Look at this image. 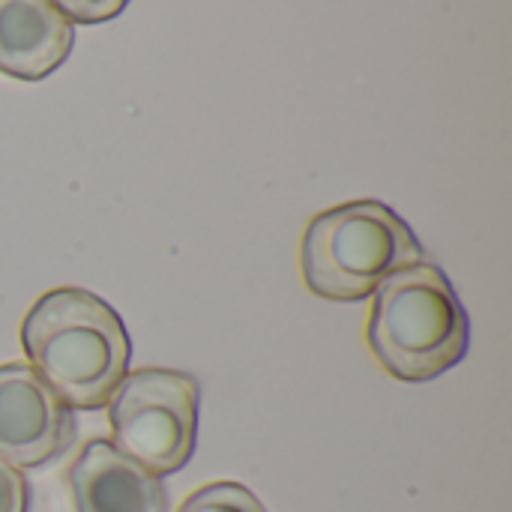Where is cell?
<instances>
[{"instance_id": "cell-1", "label": "cell", "mask_w": 512, "mask_h": 512, "mask_svg": "<svg viewBox=\"0 0 512 512\" xmlns=\"http://www.w3.org/2000/svg\"><path fill=\"white\" fill-rule=\"evenodd\" d=\"M27 366L72 408L99 411L129 372L123 318L99 294L75 285L45 291L21 321Z\"/></svg>"}, {"instance_id": "cell-2", "label": "cell", "mask_w": 512, "mask_h": 512, "mask_svg": "<svg viewBox=\"0 0 512 512\" xmlns=\"http://www.w3.org/2000/svg\"><path fill=\"white\" fill-rule=\"evenodd\" d=\"M366 342L387 375L426 384L465 360L471 321L444 270L423 258L375 288Z\"/></svg>"}, {"instance_id": "cell-3", "label": "cell", "mask_w": 512, "mask_h": 512, "mask_svg": "<svg viewBox=\"0 0 512 512\" xmlns=\"http://www.w3.org/2000/svg\"><path fill=\"white\" fill-rule=\"evenodd\" d=\"M417 261V234L381 201H348L318 213L300 246L306 288L333 303L366 300L387 276Z\"/></svg>"}, {"instance_id": "cell-4", "label": "cell", "mask_w": 512, "mask_h": 512, "mask_svg": "<svg viewBox=\"0 0 512 512\" xmlns=\"http://www.w3.org/2000/svg\"><path fill=\"white\" fill-rule=\"evenodd\" d=\"M111 444L156 477L189 465L198 444L201 384L177 369H135L108 399Z\"/></svg>"}, {"instance_id": "cell-5", "label": "cell", "mask_w": 512, "mask_h": 512, "mask_svg": "<svg viewBox=\"0 0 512 512\" xmlns=\"http://www.w3.org/2000/svg\"><path fill=\"white\" fill-rule=\"evenodd\" d=\"M75 444V411L27 366H0V459L42 468Z\"/></svg>"}, {"instance_id": "cell-6", "label": "cell", "mask_w": 512, "mask_h": 512, "mask_svg": "<svg viewBox=\"0 0 512 512\" xmlns=\"http://www.w3.org/2000/svg\"><path fill=\"white\" fill-rule=\"evenodd\" d=\"M66 483L75 512H168L162 477L123 456L105 438L81 447Z\"/></svg>"}, {"instance_id": "cell-7", "label": "cell", "mask_w": 512, "mask_h": 512, "mask_svg": "<svg viewBox=\"0 0 512 512\" xmlns=\"http://www.w3.org/2000/svg\"><path fill=\"white\" fill-rule=\"evenodd\" d=\"M75 24L51 0H0V72L42 81L69 57Z\"/></svg>"}, {"instance_id": "cell-8", "label": "cell", "mask_w": 512, "mask_h": 512, "mask_svg": "<svg viewBox=\"0 0 512 512\" xmlns=\"http://www.w3.org/2000/svg\"><path fill=\"white\" fill-rule=\"evenodd\" d=\"M177 512H267L264 504L240 483H210L192 492Z\"/></svg>"}, {"instance_id": "cell-9", "label": "cell", "mask_w": 512, "mask_h": 512, "mask_svg": "<svg viewBox=\"0 0 512 512\" xmlns=\"http://www.w3.org/2000/svg\"><path fill=\"white\" fill-rule=\"evenodd\" d=\"M72 24H102L117 18L129 0H51Z\"/></svg>"}, {"instance_id": "cell-10", "label": "cell", "mask_w": 512, "mask_h": 512, "mask_svg": "<svg viewBox=\"0 0 512 512\" xmlns=\"http://www.w3.org/2000/svg\"><path fill=\"white\" fill-rule=\"evenodd\" d=\"M0 512H30L27 477L3 459H0Z\"/></svg>"}]
</instances>
